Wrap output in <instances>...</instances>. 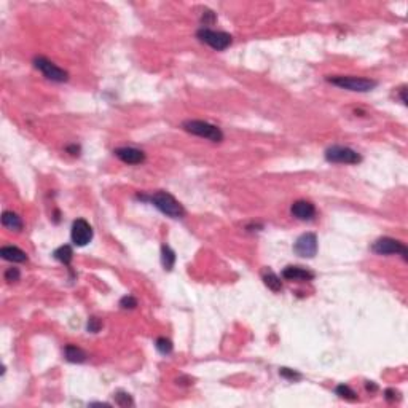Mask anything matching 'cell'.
Listing matches in <instances>:
<instances>
[{
	"instance_id": "obj_24",
	"label": "cell",
	"mask_w": 408,
	"mask_h": 408,
	"mask_svg": "<svg viewBox=\"0 0 408 408\" xmlns=\"http://www.w3.org/2000/svg\"><path fill=\"white\" fill-rule=\"evenodd\" d=\"M19 278H21V273L18 268H8L5 271V281H8V282H16V281H19Z\"/></svg>"
},
{
	"instance_id": "obj_25",
	"label": "cell",
	"mask_w": 408,
	"mask_h": 408,
	"mask_svg": "<svg viewBox=\"0 0 408 408\" xmlns=\"http://www.w3.org/2000/svg\"><path fill=\"white\" fill-rule=\"evenodd\" d=\"M101 327H102V324H101V321L98 318H89V321H88V332L96 333V332L101 330Z\"/></svg>"
},
{
	"instance_id": "obj_15",
	"label": "cell",
	"mask_w": 408,
	"mask_h": 408,
	"mask_svg": "<svg viewBox=\"0 0 408 408\" xmlns=\"http://www.w3.org/2000/svg\"><path fill=\"white\" fill-rule=\"evenodd\" d=\"M2 225L13 231H19L22 230V220L18 214L11 212V210H5L2 214Z\"/></svg>"
},
{
	"instance_id": "obj_18",
	"label": "cell",
	"mask_w": 408,
	"mask_h": 408,
	"mask_svg": "<svg viewBox=\"0 0 408 408\" xmlns=\"http://www.w3.org/2000/svg\"><path fill=\"white\" fill-rule=\"evenodd\" d=\"M263 282H265V285L268 289H271L273 292H279L281 289H282V282L279 279V276L274 274L273 271L265 273V276H263Z\"/></svg>"
},
{
	"instance_id": "obj_2",
	"label": "cell",
	"mask_w": 408,
	"mask_h": 408,
	"mask_svg": "<svg viewBox=\"0 0 408 408\" xmlns=\"http://www.w3.org/2000/svg\"><path fill=\"white\" fill-rule=\"evenodd\" d=\"M183 129L187 131L190 134H195L198 137H204L210 142H222L223 140V133L222 129L210 125L207 122H203V120H187L183 122Z\"/></svg>"
},
{
	"instance_id": "obj_10",
	"label": "cell",
	"mask_w": 408,
	"mask_h": 408,
	"mask_svg": "<svg viewBox=\"0 0 408 408\" xmlns=\"http://www.w3.org/2000/svg\"><path fill=\"white\" fill-rule=\"evenodd\" d=\"M126 164H140L146 161V153L133 147H120L113 152Z\"/></svg>"
},
{
	"instance_id": "obj_8",
	"label": "cell",
	"mask_w": 408,
	"mask_h": 408,
	"mask_svg": "<svg viewBox=\"0 0 408 408\" xmlns=\"http://www.w3.org/2000/svg\"><path fill=\"white\" fill-rule=\"evenodd\" d=\"M294 251L297 255L313 258L318 254V236L314 233H303L294 244Z\"/></svg>"
},
{
	"instance_id": "obj_28",
	"label": "cell",
	"mask_w": 408,
	"mask_h": 408,
	"mask_svg": "<svg viewBox=\"0 0 408 408\" xmlns=\"http://www.w3.org/2000/svg\"><path fill=\"white\" fill-rule=\"evenodd\" d=\"M365 388H367L368 391H372V392L378 389V388H376V385H373V383H372V381H367V385H365Z\"/></svg>"
},
{
	"instance_id": "obj_3",
	"label": "cell",
	"mask_w": 408,
	"mask_h": 408,
	"mask_svg": "<svg viewBox=\"0 0 408 408\" xmlns=\"http://www.w3.org/2000/svg\"><path fill=\"white\" fill-rule=\"evenodd\" d=\"M328 82L332 85L343 88L348 91H357V93H367V91H372L378 83L370 78H364V77H328Z\"/></svg>"
},
{
	"instance_id": "obj_12",
	"label": "cell",
	"mask_w": 408,
	"mask_h": 408,
	"mask_svg": "<svg viewBox=\"0 0 408 408\" xmlns=\"http://www.w3.org/2000/svg\"><path fill=\"white\" fill-rule=\"evenodd\" d=\"M282 278L287 281H313L314 279V273L303 268V267H287L282 270Z\"/></svg>"
},
{
	"instance_id": "obj_16",
	"label": "cell",
	"mask_w": 408,
	"mask_h": 408,
	"mask_svg": "<svg viewBox=\"0 0 408 408\" xmlns=\"http://www.w3.org/2000/svg\"><path fill=\"white\" fill-rule=\"evenodd\" d=\"M161 263H163V268L167 270V271L173 270L174 263H176V254H174V251L169 246H166V244L161 247Z\"/></svg>"
},
{
	"instance_id": "obj_11",
	"label": "cell",
	"mask_w": 408,
	"mask_h": 408,
	"mask_svg": "<svg viewBox=\"0 0 408 408\" xmlns=\"http://www.w3.org/2000/svg\"><path fill=\"white\" fill-rule=\"evenodd\" d=\"M291 212L295 219L298 220H311L314 215H316V207L313 203L309 201H305V200H300V201H295L291 207Z\"/></svg>"
},
{
	"instance_id": "obj_7",
	"label": "cell",
	"mask_w": 408,
	"mask_h": 408,
	"mask_svg": "<svg viewBox=\"0 0 408 408\" xmlns=\"http://www.w3.org/2000/svg\"><path fill=\"white\" fill-rule=\"evenodd\" d=\"M372 249H373V252L378 254V255L400 254L405 260L408 258V251H406V247L403 246V243L394 239V238H379L378 241H375Z\"/></svg>"
},
{
	"instance_id": "obj_14",
	"label": "cell",
	"mask_w": 408,
	"mask_h": 408,
	"mask_svg": "<svg viewBox=\"0 0 408 408\" xmlns=\"http://www.w3.org/2000/svg\"><path fill=\"white\" fill-rule=\"evenodd\" d=\"M64 356H65V361H69L72 364H83L86 359H88V354L75 345H67L64 348Z\"/></svg>"
},
{
	"instance_id": "obj_13",
	"label": "cell",
	"mask_w": 408,
	"mask_h": 408,
	"mask_svg": "<svg viewBox=\"0 0 408 408\" xmlns=\"http://www.w3.org/2000/svg\"><path fill=\"white\" fill-rule=\"evenodd\" d=\"M0 255H2L5 260L8 261H15V263H22V261H28V254L24 251H21L19 247L16 246H5L0 249Z\"/></svg>"
},
{
	"instance_id": "obj_4",
	"label": "cell",
	"mask_w": 408,
	"mask_h": 408,
	"mask_svg": "<svg viewBox=\"0 0 408 408\" xmlns=\"http://www.w3.org/2000/svg\"><path fill=\"white\" fill-rule=\"evenodd\" d=\"M196 37H198L203 43L209 45L210 48H214L217 51L227 50L231 45V42H233V38H231L230 34L220 32V31H210L207 28H201L198 32H196Z\"/></svg>"
},
{
	"instance_id": "obj_19",
	"label": "cell",
	"mask_w": 408,
	"mask_h": 408,
	"mask_svg": "<svg viewBox=\"0 0 408 408\" xmlns=\"http://www.w3.org/2000/svg\"><path fill=\"white\" fill-rule=\"evenodd\" d=\"M337 396H340L341 399H346V400H356L357 399V394L354 392L348 385H340L337 386Z\"/></svg>"
},
{
	"instance_id": "obj_20",
	"label": "cell",
	"mask_w": 408,
	"mask_h": 408,
	"mask_svg": "<svg viewBox=\"0 0 408 408\" xmlns=\"http://www.w3.org/2000/svg\"><path fill=\"white\" fill-rule=\"evenodd\" d=\"M156 349L161 354H164V356H167V354L173 352V343H171V340H167V338H158L156 340Z\"/></svg>"
},
{
	"instance_id": "obj_21",
	"label": "cell",
	"mask_w": 408,
	"mask_h": 408,
	"mask_svg": "<svg viewBox=\"0 0 408 408\" xmlns=\"http://www.w3.org/2000/svg\"><path fill=\"white\" fill-rule=\"evenodd\" d=\"M115 400H116V403L120 405V406H131V405H134V402H133V399H131L129 394L122 392V391L115 394Z\"/></svg>"
},
{
	"instance_id": "obj_9",
	"label": "cell",
	"mask_w": 408,
	"mask_h": 408,
	"mask_svg": "<svg viewBox=\"0 0 408 408\" xmlns=\"http://www.w3.org/2000/svg\"><path fill=\"white\" fill-rule=\"evenodd\" d=\"M72 243L78 247L86 246L91 239H93V228L85 219H77L72 223Z\"/></svg>"
},
{
	"instance_id": "obj_23",
	"label": "cell",
	"mask_w": 408,
	"mask_h": 408,
	"mask_svg": "<svg viewBox=\"0 0 408 408\" xmlns=\"http://www.w3.org/2000/svg\"><path fill=\"white\" fill-rule=\"evenodd\" d=\"M120 306H122L123 309H133V308H136V306H137V300H136L133 295H126V297H123V298H122V301H120Z\"/></svg>"
},
{
	"instance_id": "obj_22",
	"label": "cell",
	"mask_w": 408,
	"mask_h": 408,
	"mask_svg": "<svg viewBox=\"0 0 408 408\" xmlns=\"http://www.w3.org/2000/svg\"><path fill=\"white\" fill-rule=\"evenodd\" d=\"M279 375L282 376V378H285V379H291V381H297V379H301V373H298V372H295V370H292V368H281L279 370Z\"/></svg>"
},
{
	"instance_id": "obj_5",
	"label": "cell",
	"mask_w": 408,
	"mask_h": 408,
	"mask_svg": "<svg viewBox=\"0 0 408 408\" xmlns=\"http://www.w3.org/2000/svg\"><path fill=\"white\" fill-rule=\"evenodd\" d=\"M325 160L330 163H343V164H357L362 161V156L349 147H341V146H333L327 149L325 152Z\"/></svg>"
},
{
	"instance_id": "obj_17",
	"label": "cell",
	"mask_w": 408,
	"mask_h": 408,
	"mask_svg": "<svg viewBox=\"0 0 408 408\" xmlns=\"http://www.w3.org/2000/svg\"><path fill=\"white\" fill-rule=\"evenodd\" d=\"M55 258L61 263H64V265H69V263L72 261V257H74V252H72V247L70 246H61L58 247L56 251H55Z\"/></svg>"
},
{
	"instance_id": "obj_6",
	"label": "cell",
	"mask_w": 408,
	"mask_h": 408,
	"mask_svg": "<svg viewBox=\"0 0 408 408\" xmlns=\"http://www.w3.org/2000/svg\"><path fill=\"white\" fill-rule=\"evenodd\" d=\"M34 64H35V67L51 82L62 83V82L69 80V74L67 72H65L64 69H61V67H58L55 62H51L50 59H46L43 56H37L34 59Z\"/></svg>"
},
{
	"instance_id": "obj_29",
	"label": "cell",
	"mask_w": 408,
	"mask_h": 408,
	"mask_svg": "<svg viewBox=\"0 0 408 408\" xmlns=\"http://www.w3.org/2000/svg\"><path fill=\"white\" fill-rule=\"evenodd\" d=\"M405 91H406V89H405V86H403V88H400V98H402V102H403V104H406V98H405Z\"/></svg>"
},
{
	"instance_id": "obj_26",
	"label": "cell",
	"mask_w": 408,
	"mask_h": 408,
	"mask_svg": "<svg viewBox=\"0 0 408 408\" xmlns=\"http://www.w3.org/2000/svg\"><path fill=\"white\" fill-rule=\"evenodd\" d=\"M215 21V15L212 11H209V10H206L204 11V15H203V22H204V26H207V24H212Z\"/></svg>"
},
{
	"instance_id": "obj_1",
	"label": "cell",
	"mask_w": 408,
	"mask_h": 408,
	"mask_svg": "<svg viewBox=\"0 0 408 408\" xmlns=\"http://www.w3.org/2000/svg\"><path fill=\"white\" fill-rule=\"evenodd\" d=\"M137 198L142 201H150L156 209H160L164 215H167L171 219H183L185 217V209H183V206L174 198L173 195H169L166 191H158L152 196L137 195Z\"/></svg>"
},
{
	"instance_id": "obj_27",
	"label": "cell",
	"mask_w": 408,
	"mask_h": 408,
	"mask_svg": "<svg viewBox=\"0 0 408 408\" xmlns=\"http://www.w3.org/2000/svg\"><path fill=\"white\" fill-rule=\"evenodd\" d=\"M396 396H397L396 391H392V389H388L386 391V399L388 400H396Z\"/></svg>"
}]
</instances>
